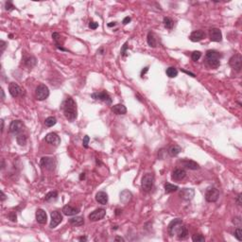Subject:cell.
<instances>
[{"mask_svg":"<svg viewBox=\"0 0 242 242\" xmlns=\"http://www.w3.org/2000/svg\"><path fill=\"white\" fill-rule=\"evenodd\" d=\"M233 222H234L235 224H237L238 226H240V225H241V220H240V217H235V219H234Z\"/></svg>","mask_w":242,"mask_h":242,"instance_id":"cell-45","label":"cell"},{"mask_svg":"<svg viewBox=\"0 0 242 242\" xmlns=\"http://www.w3.org/2000/svg\"><path fill=\"white\" fill-rule=\"evenodd\" d=\"M229 64L230 66L235 69V71H240L242 67V57L240 54H235L232 56L229 60Z\"/></svg>","mask_w":242,"mask_h":242,"instance_id":"cell-10","label":"cell"},{"mask_svg":"<svg viewBox=\"0 0 242 242\" xmlns=\"http://www.w3.org/2000/svg\"><path fill=\"white\" fill-rule=\"evenodd\" d=\"M112 111L115 114H125L127 113V108L123 104H115L112 107Z\"/></svg>","mask_w":242,"mask_h":242,"instance_id":"cell-26","label":"cell"},{"mask_svg":"<svg viewBox=\"0 0 242 242\" xmlns=\"http://www.w3.org/2000/svg\"><path fill=\"white\" fill-rule=\"evenodd\" d=\"M84 179H85V173H81V176H80V180L82 181V180H84Z\"/></svg>","mask_w":242,"mask_h":242,"instance_id":"cell-55","label":"cell"},{"mask_svg":"<svg viewBox=\"0 0 242 242\" xmlns=\"http://www.w3.org/2000/svg\"><path fill=\"white\" fill-rule=\"evenodd\" d=\"M179 188H178V186L177 185H174V184H169V183H165V193H172V192H175V191H177Z\"/></svg>","mask_w":242,"mask_h":242,"instance_id":"cell-31","label":"cell"},{"mask_svg":"<svg viewBox=\"0 0 242 242\" xmlns=\"http://www.w3.org/2000/svg\"><path fill=\"white\" fill-rule=\"evenodd\" d=\"M9 92L11 94V95L12 96V98H17V96H19L22 93V89L21 87L15 83V82H11L9 84Z\"/></svg>","mask_w":242,"mask_h":242,"instance_id":"cell-17","label":"cell"},{"mask_svg":"<svg viewBox=\"0 0 242 242\" xmlns=\"http://www.w3.org/2000/svg\"><path fill=\"white\" fill-rule=\"evenodd\" d=\"M98 27H99V23H96L95 21H91L89 23V28L92 29V30H95Z\"/></svg>","mask_w":242,"mask_h":242,"instance_id":"cell-41","label":"cell"},{"mask_svg":"<svg viewBox=\"0 0 242 242\" xmlns=\"http://www.w3.org/2000/svg\"><path fill=\"white\" fill-rule=\"evenodd\" d=\"M163 22H164V25H165V27L166 29L172 30V28H173V26H174V22H173V20H172L171 18L165 17Z\"/></svg>","mask_w":242,"mask_h":242,"instance_id":"cell-34","label":"cell"},{"mask_svg":"<svg viewBox=\"0 0 242 242\" xmlns=\"http://www.w3.org/2000/svg\"><path fill=\"white\" fill-rule=\"evenodd\" d=\"M63 221V216L58 211L51 212V221H50V228H56L61 222Z\"/></svg>","mask_w":242,"mask_h":242,"instance_id":"cell-13","label":"cell"},{"mask_svg":"<svg viewBox=\"0 0 242 242\" xmlns=\"http://www.w3.org/2000/svg\"><path fill=\"white\" fill-rule=\"evenodd\" d=\"M147 41H148V44L151 47H156L157 45V42H156V38L154 36V33L150 31L148 33V36H147Z\"/></svg>","mask_w":242,"mask_h":242,"instance_id":"cell-29","label":"cell"},{"mask_svg":"<svg viewBox=\"0 0 242 242\" xmlns=\"http://www.w3.org/2000/svg\"><path fill=\"white\" fill-rule=\"evenodd\" d=\"M5 47H6V43H5L4 41H1V52L4 51Z\"/></svg>","mask_w":242,"mask_h":242,"instance_id":"cell-48","label":"cell"},{"mask_svg":"<svg viewBox=\"0 0 242 242\" xmlns=\"http://www.w3.org/2000/svg\"><path fill=\"white\" fill-rule=\"evenodd\" d=\"M8 217H9V219H10L12 221H13V222H16V221H17V216H16V213L13 212V211L9 213Z\"/></svg>","mask_w":242,"mask_h":242,"instance_id":"cell-39","label":"cell"},{"mask_svg":"<svg viewBox=\"0 0 242 242\" xmlns=\"http://www.w3.org/2000/svg\"><path fill=\"white\" fill-rule=\"evenodd\" d=\"M4 131V120L1 119V133H3Z\"/></svg>","mask_w":242,"mask_h":242,"instance_id":"cell-52","label":"cell"},{"mask_svg":"<svg viewBox=\"0 0 242 242\" xmlns=\"http://www.w3.org/2000/svg\"><path fill=\"white\" fill-rule=\"evenodd\" d=\"M166 75L169 77V78H176L177 75H178V70L175 68V67H168L165 71Z\"/></svg>","mask_w":242,"mask_h":242,"instance_id":"cell-32","label":"cell"},{"mask_svg":"<svg viewBox=\"0 0 242 242\" xmlns=\"http://www.w3.org/2000/svg\"><path fill=\"white\" fill-rule=\"evenodd\" d=\"M221 54L220 52H217L216 50H207L206 51V55H205V60L207 64L210 67L213 68H217L221 64Z\"/></svg>","mask_w":242,"mask_h":242,"instance_id":"cell-3","label":"cell"},{"mask_svg":"<svg viewBox=\"0 0 242 242\" xmlns=\"http://www.w3.org/2000/svg\"><path fill=\"white\" fill-rule=\"evenodd\" d=\"M114 240H115V241H125V239H124L123 237H120V236H116V237L114 238Z\"/></svg>","mask_w":242,"mask_h":242,"instance_id":"cell-49","label":"cell"},{"mask_svg":"<svg viewBox=\"0 0 242 242\" xmlns=\"http://www.w3.org/2000/svg\"><path fill=\"white\" fill-rule=\"evenodd\" d=\"M58 198V192L57 191H50L44 196V201L45 202H53L56 201Z\"/></svg>","mask_w":242,"mask_h":242,"instance_id":"cell-30","label":"cell"},{"mask_svg":"<svg viewBox=\"0 0 242 242\" xmlns=\"http://www.w3.org/2000/svg\"><path fill=\"white\" fill-rule=\"evenodd\" d=\"M62 109L63 111V114L66 117V119L70 122H73L74 120H76L78 116V110H77V103L75 100L68 96L65 99V100L62 104Z\"/></svg>","mask_w":242,"mask_h":242,"instance_id":"cell-2","label":"cell"},{"mask_svg":"<svg viewBox=\"0 0 242 242\" xmlns=\"http://www.w3.org/2000/svg\"><path fill=\"white\" fill-rule=\"evenodd\" d=\"M148 70H149V67H145V69H143V70H142V72H141V77H142V78L144 77V75H145V74L147 73V72H148Z\"/></svg>","mask_w":242,"mask_h":242,"instance_id":"cell-47","label":"cell"},{"mask_svg":"<svg viewBox=\"0 0 242 242\" xmlns=\"http://www.w3.org/2000/svg\"><path fill=\"white\" fill-rule=\"evenodd\" d=\"M69 223L74 226H82L84 224L83 216H75L69 220Z\"/></svg>","mask_w":242,"mask_h":242,"instance_id":"cell-28","label":"cell"},{"mask_svg":"<svg viewBox=\"0 0 242 242\" xmlns=\"http://www.w3.org/2000/svg\"><path fill=\"white\" fill-rule=\"evenodd\" d=\"M35 95H36V98L38 100H44L48 98V95H49V89H48V87L44 84H40L36 88Z\"/></svg>","mask_w":242,"mask_h":242,"instance_id":"cell-5","label":"cell"},{"mask_svg":"<svg viewBox=\"0 0 242 242\" xmlns=\"http://www.w3.org/2000/svg\"><path fill=\"white\" fill-rule=\"evenodd\" d=\"M5 167V163H4V160H2V166H1V168L3 169Z\"/></svg>","mask_w":242,"mask_h":242,"instance_id":"cell-57","label":"cell"},{"mask_svg":"<svg viewBox=\"0 0 242 242\" xmlns=\"http://www.w3.org/2000/svg\"><path fill=\"white\" fill-rule=\"evenodd\" d=\"M204 37H205V33H204L202 30H194V31H193V32L190 34L189 40H190L191 42L196 43V42L202 41V39H204Z\"/></svg>","mask_w":242,"mask_h":242,"instance_id":"cell-19","label":"cell"},{"mask_svg":"<svg viewBox=\"0 0 242 242\" xmlns=\"http://www.w3.org/2000/svg\"><path fill=\"white\" fill-rule=\"evenodd\" d=\"M27 139H28L27 136L25 134H23V133H20V134H18L16 136V141H17V143L20 145V146H25L26 143H27Z\"/></svg>","mask_w":242,"mask_h":242,"instance_id":"cell-35","label":"cell"},{"mask_svg":"<svg viewBox=\"0 0 242 242\" xmlns=\"http://www.w3.org/2000/svg\"><path fill=\"white\" fill-rule=\"evenodd\" d=\"M63 213L66 216H75V215L80 213V209L76 208V207H73L71 205H65L63 208Z\"/></svg>","mask_w":242,"mask_h":242,"instance_id":"cell-25","label":"cell"},{"mask_svg":"<svg viewBox=\"0 0 242 242\" xmlns=\"http://www.w3.org/2000/svg\"><path fill=\"white\" fill-rule=\"evenodd\" d=\"M40 165L46 170H54L56 167V161L51 157H43L40 161Z\"/></svg>","mask_w":242,"mask_h":242,"instance_id":"cell-8","label":"cell"},{"mask_svg":"<svg viewBox=\"0 0 242 242\" xmlns=\"http://www.w3.org/2000/svg\"><path fill=\"white\" fill-rule=\"evenodd\" d=\"M127 47H128V44L126 43V44L123 45V47L121 48V55L124 56V57L127 55Z\"/></svg>","mask_w":242,"mask_h":242,"instance_id":"cell-42","label":"cell"},{"mask_svg":"<svg viewBox=\"0 0 242 242\" xmlns=\"http://www.w3.org/2000/svg\"><path fill=\"white\" fill-rule=\"evenodd\" d=\"M22 61H23L24 64H25L26 66H28V67H30V68L35 66L36 63H37V60H36V58H35L34 56H32V55H29V54H27V53L24 54Z\"/></svg>","mask_w":242,"mask_h":242,"instance_id":"cell-16","label":"cell"},{"mask_svg":"<svg viewBox=\"0 0 242 242\" xmlns=\"http://www.w3.org/2000/svg\"><path fill=\"white\" fill-rule=\"evenodd\" d=\"M167 231L170 236L177 235L178 238L182 240L185 239L188 235L187 227L183 223V221L181 219H175L171 221V222L168 224Z\"/></svg>","mask_w":242,"mask_h":242,"instance_id":"cell-1","label":"cell"},{"mask_svg":"<svg viewBox=\"0 0 242 242\" xmlns=\"http://www.w3.org/2000/svg\"><path fill=\"white\" fill-rule=\"evenodd\" d=\"M181 163H182V165H183L184 167L189 168V169H192V170H196V169H199V168H200L199 164H197L195 161H192V160L184 159V160H182Z\"/></svg>","mask_w":242,"mask_h":242,"instance_id":"cell-22","label":"cell"},{"mask_svg":"<svg viewBox=\"0 0 242 242\" xmlns=\"http://www.w3.org/2000/svg\"><path fill=\"white\" fill-rule=\"evenodd\" d=\"M105 215H106V210L104 208L95 209L89 215V220L92 221H98L102 220L105 216Z\"/></svg>","mask_w":242,"mask_h":242,"instance_id":"cell-11","label":"cell"},{"mask_svg":"<svg viewBox=\"0 0 242 242\" xmlns=\"http://www.w3.org/2000/svg\"><path fill=\"white\" fill-rule=\"evenodd\" d=\"M5 200H6V195L4 194V192H3V191H1V201L4 202Z\"/></svg>","mask_w":242,"mask_h":242,"instance_id":"cell-50","label":"cell"},{"mask_svg":"<svg viewBox=\"0 0 242 242\" xmlns=\"http://www.w3.org/2000/svg\"><path fill=\"white\" fill-rule=\"evenodd\" d=\"M235 238L238 240V241H241L242 240V230L238 227V228H236L235 229Z\"/></svg>","mask_w":242,"mask_h":242,"instance_id":"cell-37","label":"cell"},{"mask_svg":"<svg viewBox=\"0 0 242 242\" xmlns=\"http://www.w3.org/2000/svg\"><path fill=\"white\" fill-rule=\"evenodd\" d=\"M79 240H80V241H86V240H87V237H86V236H81V237H79Z\"/></svg>","mask_w":242,"mask_h":242,"instance_id":"cell-54","label":"cell"},{"mask_svg":"<svg viewBox=\"0 0 242 242\" xmlns=\"http://www.w3.org/2000/svg\"><path fill=\"white\" fill-rule=\"evenodd\" d=\"M241 197H242V195H241V194H238L237 197H236V199H235V202H236V203H237L238 205H241Z\"/></svg>","mask_w":242,"mask_h":242,"instance_id":"cell-46","label":"cell"},{"mask_svg":"<svg viewBox=\"0 0 242 242\" xmlns=\"http://www.w3.org/2000/svg\"><path fill=\"white\" fill-rule=\"evenodd\" d=\"M209 38L212 42H221L222 40V33L219 29H211L209 30Z\"/></svg>","mask_w":242,"mask_h":242,"instance_id":"cell-15","label":"cell"},{"mask_svg":"<svg viewBox=\"0 0 242 242\" xmlns=\"http://www.w3.org/2000/svg\"><path fill=\"white\" fill-rule=\"evenodd\" d=\"M181 151H182V148L179 147L178 145H172V146H170L168 148V151H167L168 154L170 156H172V157L177 156Z\"/></svg>","mask_w":242,"mask_h":242,"instance_id":"cell-27","label":"cell"},{"mask_svg":"<svg viewBox=\"0 0 242 242\" xmlns=\"http://www.w3.org/2000/svg\"><path fill=\"white\" fill-rule=\"evenodd\" d=\"M179 195L184 201H190L195 195V191L192 188H183L179 191Z\"/></svg>","mask_w":242,"mask_h":242,"instance_id":"cell-14","label":"cell"},{"mask_svg":"<svg viewBox=\"0 0 242 242\" xmlns=\"http://www.w3.org/2000/svg\"><path fill=\"white\" fill-rule=\"evenodd\" d=\"M24 123L21 120H13L10 124V132L13 134H20L24 131Z\"/></svg>","mask_w":242,"mask_h":242,"instance_id":"cell-9","label":"cell"},{"mask_svg":"<svg viewBox=\"0 0 242 242\" xmlns=\"http://www.w3.org/2000/svg\"><path fill=\"white\" fill-rule=\"evenodd\" d=\"M186 176V171L183 168H176L175 170L172 172L171 179L173 181H181Z\"/></svg>","mask_w":242,"mask_h":242,"instance_id":"cell-20","label":"cell"},{"mask_svg":"<svg viewBox=\"0 0 242 242\" xmlns=\"http://www.w3.org/2000/svg\"><path fill=\"white\" fill-rule=\"evenodd\" d=\"M1 94H2V98H1V99H2V100H5V93H4V90H3V89L1 90Z\"/></svg>","mask_w":242,"mask_h":242,"instance_id":"cell-56","label":"cell"},{"mask_svg":"<svg viewBox=\"0 0 242 242\" xmlns=\"http://www.w3.org/2000/svg\"><path fill=\"white\" fill-rule=\"evenodd\" d=\"M192 240L194 242H204L205 238H204L203 235H202L200 234H195V235H193V236H192Z\"/></svg>","mask_w":242,"mask_h":242,"instance_id":"cell-36","label":"cell"},{"mask_svg":"<svg viewBox=\"0 0 242 242\" xmlns=\"http://www.w3.org/2000/svg\"><path fill=\"white\" fill-rule=\"evenodd\" d=\"M44 141L48 144L52 145V146H59L60 143H61V138L59 137V135L55 133H47L45 138H44Z\"/></svg>","mask_w":242,"mask_h":242,"instance_id":"cell-12","label":"cell"},{"mask_svg":"<svg viewBox=\"0 0 242 242\" xmlns=\"http://www.w3.org/2000/svg\"><path fill=\"white\" fill-rule=\"evenodd\" d=\"M89 141H90V138L88 135H85L84 138H83V141H82V144H83V147L84 148H88V144H89Z\"/></svg>","mask_w":242,"mask_h":242,"instance_id":"cell-40","label":"cell"},{"mask_svg":"<svg viewBox=\"0 0 242 242\" xmlns=\"http://www.w3.org/2000/svg\"><path fill=\"white\" fill-rule=\"evenodd\" d=\"M95 201L102 205H105L108 202V194L104 191L98 192L95 195Z\"/></svg>","mask_w":242,"mask_h":242,"instance_id":"cell-21","label":"cell"},{"mask_svg":"<svg viewBox=\"0 0 242 242\" xmlns=\"http://www.w3.org/2000/svg\"><path fill=\"white\" fill-rule=\"evenodd\" d=\"M15 7L13 6V4L12 2H7L6 3V10L7 11H12V10H14Z\"/></svg>","mask_w":242,"mask_h":242,"instance_id":"cell-43","label":"cell"},{"mask_svg":"<svg viewBox=\"0 0 242 242\" xmlns=\"http://www.w3.org/2000/svg\"><path fill=\"white\" fill-rule=\"evenodd\" d=\"M202 57V53L200 52V51H194L192 54H191V58H192V60L193 61H198L200 58Z\"/></svg>","mask_w":242,"mask_h":242,"instance_id":"cell-38","label":"cell"},{"mask_svg":"<svg viewBox=\"0 0 242 242\" xmlns=\"http://www.w3.org/2000/svg\"><path fill=\"white\" fill-rule=\"evenodd\" d=\"M220 191L216 187H209L205 193V200L208 202H215L219 200Z\"/></svg>","mask_w":242,"mask_h":242,"instance_id":"cell-7","label":"cell"},{"mask_svg":"<svg viewBox=\"0 0 242 242\" xmlns=\"http://www.w3.org/2000/svg\"><path fill=\"white\" fill-rule=\"evenodd\" d=\"M132 199H133V194L129 190H123L120 193V201L124 204L130 202L132 201Z\"/></svg>","mask_w":242,"mask_h":242,"instance_id":"cell-24","label":"cell"},{"mask_svg":"<svg viewBox=\"0 0 242 242\" xmlns=\"http://www.w3.org/2000/svg\"><path fill=\"white\" fill-rule=\"evenodd\" d=\"M153 184H154V175L152 173H147L143 176L141 185L144 191L146 192L151 191L153 187Z\"/></svg>","mask_w":242,"mask_h":242,"instance_id":"cell-4","label":"cell"},{"mask_svg":"<svg viewBox=\"0 0 242 242\" xmlns=\"http://www.w3.org/2000/svg\"><path fill=\"white\" fill-rule=\"evenodd\" d=\"M57 123V119L55 116H48L44 120V124L46 127H53Z\"/></svg>","mask_w":242,"mask_h":242,"instance_id":"cell-33","label":"cell"},{"mask_svg":"<svg viewBox=\"0 0 242 242\" xmlns=\"http://www.w3.org/2000/svg\"><path fill=\"white\" fill-rule=\"evenodd\" d=\"M36 221L39 224H45L47 222V215L44 210L43 209H37L36 211Z\"/></svg>","mask_w":242,"mask_h":242,"instance_id":"cell-18","label":"cell"},{"mask_svg":"<svg viewBox=\"0 0 242 242\" xmlns=\"http://www.w3.org/2000/svg\"><path fill=\"white\" fill-rule=\"evenodd\" d=\"M131 21H132V18L129 17V16H127V17H125V18L123 19L122 23H123V25H127V24H129Z\"/></svg>","mask_w":242,"mask_h":242,"instance_id":"cell-44","label":"cell"},{"mask_svg":"<svg viewBox=\"0 0 242 242\" xmlns=\"http://www.w3.org/2000/svg\"><path fill=\"white\" fill-rule=\"evenodd\" d=\"M52 38H53V40H54V42H55V44H56V47H57V48H59V49H61V50H63V51H66V49H64V48L62 46L63 44V37L61 36V34H59V33H57V32H54V33L52 34Z\"/></svg>","mask_w":242,"mask_h":242,"instance_id":"cell-23","label":"cell"},{"mask_svg":"<svg viewBox=\"0 0 242 242\" xmlns=\"http://www.w3.org/2000/svg\"><path fill=\"white\" fill-rule=\"evenodd\" d=\"M91 96L95 100H101V101H103V102H105L106 104H109V105L112 104V99H111L110 95L106 91L95 92V93L92 94Z\"/></svg>","mask_w":242,"mask_h":242,"instance_id":"cell-6","label":"cell"},{"mask_svg":"<svg viewBox=\"0 0 242 242\" xmlns=\"http://www.w3.org/2000/svg\"><path fill=\"white\" fill-rule=\"evenodd\" d=\"M115 25H116L115 22H111V23L108 24V27H109V28H112V27H114Z\"/></svg>","mask_w":242,"mask_h":242,"instance_id":"cell-51","label":"cell"},{"mask_svg":"<svg viewBox=\"0 0 242 242\" xmlns=\"http://www.w3.org/2000/svg\"><path fill=\"white\" fill-rule=\"evenodd\" d=\"M121 213H122V210H121V209H116V210H115V215H116V216L120 215Z\"/></svg>","mask_w":242,"mask_h":242,"instance_id":"cell-53","label":"cell"}]
</instances>
